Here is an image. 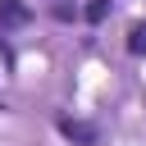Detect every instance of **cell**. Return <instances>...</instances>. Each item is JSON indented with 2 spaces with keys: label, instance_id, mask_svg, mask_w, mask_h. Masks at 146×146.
Returning a JSON list of instances; mask_svg holds the SVG:
<instances>
[{
  "label": "cell",
  "instance_id": "6da1fadb",
  "mask_svg": "<svg viewBox=\"0 0 146 146\" xmlns=\"http://www.w3.org/2000/svg\"><path fill=\"white\" fill-rule=\"evenodd\" d=\"M59 132H64L68 141H78V146H96V137H100L96 123H87V119H68V114L59 119Z\"/></svg>",
  "mask_w": 146,
  "mask_h": 146
},
{
  "label": "cell",
  "instance_id": "277c9868",
  "mask_svg": "<svg viewBox=\"0 0 146 146\" xmlns=\"http://www.w3.org/2000/svg\"><path fill=\"white\" fill-rule=\"evenodd\" d=\"M105 14H110V0H91L87 5V23H100Z\"/></svg>",
  "mask_w": 146,
  "mask_h": 146
},
{
  "label": "cell",
  "instance_id": "7a4b0ae2",
  "mask_svg": "<svg viewBox=\"0 0 146 146\" xmlns=\"http://www.w3.org/2000/svg\"><path fill=\"white\" fill-rule=\"evenodd\" d=\"M0 23L5 27H23L27 23V5L23 0H0Z\"/></svg>",
  "mask_w": 146,
  "mask_h": 146
},
{
  "label": "cell",
  "instance_id": "3957f363",
  "mask_svg": "<svg viewBox=\"0 0 146 146\" xmlns=\"http://www.w3.org/2000/svg\"><path fill=\"white\" fill-rule=\"evenodd\" d=\"M128 50H132V55H146V23H137V27L128 32Z\"/></svg>",
  "mask_w": 146,
  "mask_h": 146
}]
</instances>
